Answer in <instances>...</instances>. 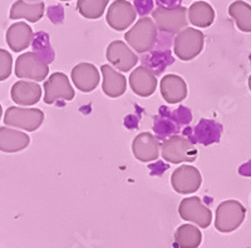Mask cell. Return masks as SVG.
Wrapping results in <instances>:
<instances>
[{
  "mask_svg": "<svg viewBox=\"0 0 251 248\" xmlns=\"http://www.w3.org/2000/svg\"><path fill=\"white\" fill-rule=\"evenodd\" d=\"M125 39L137 53L151 51L157 40L156 24L151 18L142 17L126 33Z\"/></svg>",
  "mask_w": 251,
  "mask_h": 248,
  "instance_id": "1",
  "label": "cell"
},
{
  "mask_svg": "<svg viewBox=\"0 0 251 248\" xmlns=\"http://www.w3.org/2000/svg\"><path fill=\"white\" fill-rule=\"evenodd\" d=\"M246 216V209L239 201H224L216 208L215 227L221 233H230L243 225Z\"/></svg>",
  "mask_w": 251,
  "mask_h": 248,
  "instance_id": "2",
  "label": "cell"
},
{
  "mask_svg": "<svg viewBox=\"0 0 251 248\" xmlns=\"http://www.w3.org/2000/svg\"><path fill=\"white\" fill-rule=\"evenodd\" d=\"M205 35L202 32L194 28L182 29L177 33L174 40V51L181 60H192L200 54L203 49Z\"/></svg>",
  "mask_w": 251,
  "mask_h": 248,
  "instance_id": "3",
  "label": "cell"
},
{
  "mask_svg": "<svg viewBox=\"0 0 251 248\" xmlns=\"http://www.w3.org/2000/svg\"><path fill=\"white\" fill-rule=\"evenodd\" d=\"M162 157L166 162L178 164L183 162H194L197 158V149L194 143L182 135H172L161 144Z\"/></svg>",
  "mask_w": 251,
  "mask_h": 248,
  "instance_id": "4",
  "label": "cell"
},
{
  "mask_svg": "<svg viewBox=\"0 0 251 248\" xmlns=\"http://www.w3.org/2000/svg\"><path fill=\"white\" fill-rule=\"evenodd\" d=\"M44 122V113L38 108H20L10 107L5 111L4 124L9 127L34 132Z\"/></svg>",
  "mask_w": 251,
  "mask_h": 248,
  "instance_id": "5",
  "label": "cell"
},
{
  "mask_svg": "<svg viewBox=\"0 0 251 248\" xmlns=\"http://www.w3.org/2000/svg\"><path fill=\"white\" fill-rule=\"evenodd\" d=\"M186 13L187 10L183 6H175V8L158 6L152 12V17L156 22V28L160 29L161 32L176 34L187 25Z\"/></svg>",
  "mask_w": 251,
  "mask_h": 248,
  "instance_id": "6",
  "label": "cell"
},
{
  "mask_svg": "<svg viewBox=\"0 0 251 248\" xmlns=\"http://www.w3.org/2000/svg\"><path fill=\"white\" fill-rule=\"evenodd\" d=\"M49 74V66L40 59L34 51L20 54L15 62V75L22 79L42 82Z\"/></svg>",
  "mask_w": 251,
  "mask_h": 248,
  "instance_id": "7",
  "label": "cell"
},
{
  "mask_svg": "<svg viewBox=\"0 0 251 248\" xmlns=\"http://www.w3.org/2000/svg\"><path fill=\"white\" fill-rule=\"evenodd\" d=\"M178 213L182 220L196 223L201 228H207L211 225V211L201 202L199 197H188L181 201Z\"/></svg>",
  "mask_w": 251,
  "mask_h": 248,
  "instance_id": "8",
  "label": "cell"
},
{
  "mask_svg": "<svg viewBox=\"0 0 251 248\" xmlns=\"http://www.w3.org/2000/svg\"><path fill=\"white\" fill-rule=\"evenodd\" d=\"M202 183L200 171L194 165H181L171 176L172 188L180 194H191L199 191Z\"/></svg>",
  "mask_w": 251,
  "mask_h": 248,
  "instance_id": "9",
  "label": "cell"
},
{
  "mask_svg": "<svg viewBox=\"0 0 251 248\" xmlns=\"http://www.w3.org/2000/svg\"><path fill=\"white\" fill-rule=\"evenodd\" d=\"M44 103L54 104L58 100L75 99V89L71 86L68 77L60 71L51 74L49 79L44 83Z\"/></svg>",
  "mask_w": 251,
  "mask_h": 248,
  "instance_id": "10",
  "label": "cell"
},
{
  "mask_svg": "<svg viewBox=\"0 0 251 248\" xmlns=\"http://www.w3.org/2000/svg\"><path fill=\"white\" fill-rule=\"evenodd\" d=\"M136 9L127 0H116L107 12V23L117 32H123L136 20Z\"/></svg>",
  "mask_w": 251,
  "mask_h": 248,
  "instance_id": "11",
  "label": "cell"
},
{
  "mask_svg": "<svg viewBox=\"0 0 251 248\" xmlns=\"http://www.w3.org/2000/svg\"><path fill=\"white\" fill-rule=\"evenodd\" d=\"M107 60L121 71H129L138 62L137 55L122 40H114L107 48Z\"/></svg>",
  "mask_w": 251,
  "mask_h": 248,
  "instance_id": "12",
  "label": "cell"
},
{
  "mask_svg": "<svg viewBox=\"0 0 251 248\" xmlns=\"http://www.w3.org/2000/svg\"><path fill=\"white\" fill-rule=\"evenodd\" d=\"M160 147L158 138L149 132L138 134L132 143L133 156L143 163L156 160L160 156Z\"/></svg>",
  "mask_w": 251,
  "mask_h": 248,
  "instance_id": "13",
  "label": "cell"
},
{
  "mask_svg": "<svg viewBox=\"0 0 251 248\" xmlns=\"http://www.w3.org/2000/svg\"><path fill=\"white\" fill-rule=\"evenodd\" d=\"M129 86L140 97H151L157 88L156 73L149 67H137L129 75Z\"/></svg>",
  "mask_w": 251,
  "mask_h": 248,
  "instance_id": "14",
  "label": "cell"
},
{
  "mask_svg": "<svg viewBox=\"0 0 251 248\" xmlns=\"http://www.w3.org/2000/svg\"><path fill=\"white\" fill-rule=\"evenodd\" d=\"M72 80L83 93L94 90L100 84V73L91 63H79L72 69Z\"/></svg>",
  "mask_w": 251,
  "mask_h": 248,
  "instance_id": "15",
  "label": "cell"
},
{
  "mask_svg": "<svg viewBox=\"0 0 251 248\" xmlns=\"http://www.w3.org/2000/svg\"><path fill=\"white\" fill-rule=\"evenodd\" d=\"M160 89L162 98L169 104H177L187 97V86L181 77L167 74L161 79Z\"/></svg>",
  "mask_w": 251,
  "mask_h": 248,
  "instance_id": "16",
  "label": "cell"
},
{
  "mask_svg": "<svg viewBox=\"0 0 251 248\" xmlns=\"http://www.w3.org/2000/svg\"><path fill=\"white\" fill-rule=\"evenodd\" d=\"M185 135L187 134V139L190 142H200L205 146H210L211 143L217 142L221 133V126L219 123H215L212 120L201 119L200 123L197 124L194 132L191 128H187L183 131Z\"/></svg>",
  "mask_w": 251,
  "mask_h": 248,
  "instance_id": "17",
  "label": "cell"
},
{
  "mask_svg": "<svg viewBox=\"0 0 251 248\" xmlns=\"http://www.w3.org/2000/svg\"><path fill=\"white\" fill-rule=\"evenodd\" d=\"M10 95L15 104L19 106H33L42 98V88L39 84L33 82L19 80L12 87Z\"/></svg>",
  "mask_w": 251,
  "mask_h": 248,
  "instance_id": "18",
  "label": "cell"
},
{
  "mask_svg": "<svg viewBox=\"0 0 251 248\" xmlns=\"http://www.w3.org/2000/svg\"><path fill=\"white\" fill-rule=\"evenodd\" d=\"M33 38H34L33 30L24 22L13 24L6 30V43L9 48L15 53L25 50L33 42Z\"/></svg>",
  "mask_w": 251,
  "mask_h": 248,
  "instance_id": "19",
  "label": "cell"
},
{
  "mask_svg": "<svg viewBox=\"0 0 251 248\" xmlns=\"http://www.w3.org/2000/svg\"><path fill=\"white\" fill-rule=\"evenodd\" d=\"M100 71L103 74L102 89L104 94L111 98H118L125 94L127 89V80L125 75L114 70L108 64L100 67Z\"/></svg>",
  "mask_w": 251,
  "mask_h": 248,
  "instance_id": "20",
  "label": "cell"
},
{
  "mask_svg": "<svg viewBox=\"0 0 251 248\" xmlns=\"http://www.w3.org/2000/svg\"><path fill=\"white\" fill-rule=\"evenodd\" d=\"M30 143L28 134L6 127H0V151L5 153H17L23 151Z\"/></svg>",
  "mask_w": 251,
  "mask_h": 248,
  "instance_id": "21",
  "label": "cell"
},
{
  "mask_svg": "<svg viewBox=\"0 0 251 248\" xmlns=\"http://www.w3.org/2000/svg\"><path fill=\"white\" fill-rule=\"evenodd\" d=\"M46 12V5L43 1L29 4L24 0H18L12 5L10 9V19H25L30 23H37L43 18Z\"/></svg>",
  "mask_w": 251,
  "mask_h": 248,
  "instance_id": "22",
  "label": "cell"
},
{
  "mask_svg": "<svg viewBox=\"0 0 251 248\" xmlns=\"http://www.w3.org/2000/svg\"><path fill=\"white\" fill-rule=\"evenodd\" d=\"M190 23L199 28H208L214 23L215 10L206 1H196L188 9Z\"/></svg>",
  "mask_w": 251,
  "mask_h": 248,
  "instance_id": "23",
  "label": "cell"
},
{
  "mask_svg": "<svg viewBox=\"0 0 251 248\" xmlns=\"http://www.w3.org/2000/svg\"><path fill=\"white\" fill-rule=\"evenodd\" d=\"M201 241L202 234L196 225H182L175 233V243L178 248H199Z\"/></svg>",
  "mask_w": 251,
  "mask_h": 248,
  "instance_id": "24",
  "label": "cell"
},
{
  "mask_svg": "<svg viewBox=\"0 0 251 248\" xmlns=\"http://www.w3.org/2000/svg\"><path fill=\"white\" fill-rule=\"evenodd\" d=\"M228 14L235 20L237 28L244 33H251V5L243 0H236L228 6Z\"/></svg>",
  "mask_w": 251,
  "mask_h": 248,
  "instance_id": "25",
  "label": "cell"
},
{
  "mask_svg": "<svg viewBox=\"0 0 251 248\" xmlns=\"http://www.w3.org/2000/svg\"><path fill=\"white\" fill-rule=\"evenodd\" d=\"M109 0H78L77 9L86 19H100L108 5Z\"/></svg>",
  "mask_w": 251,
  "mask_h": 248,
  "instance_id": "26",
  "label": "cell"
},
{
  "mask_svg": "<svg viewBox=\"0 0 251 248\" xmlns=\"http://www.w3.org/2000/svg\"><path fill=\"white\" fill-rule=\"evenodd\" d=\"M33 50L47 64L51 63L54 60L55 54L49 44V37L47 33L40 32L35 34V38H33Z\"/></svg>",
  "mask_w": 251,
  "mask_h": 248,
  "instance_id": "27",
  "label": "cell"
},
{
  "mask_svg": "<svg viewBox=\"0 0 251 248\" xmlns=\"http://www.w3.org/2000/svg\"><path fill=\"white\" fill-rule=\"evenodd\" d=\"M174 62V58L170 54V50H167L166 53H161V51H153L150 54V57L147 59H143V63L149 64L151 68L156 69V73H161L163 71V69L167 66Z\"/></svg>",
  "mask_w": 251,
  "mask_h": 248,
  "instance_id": "28",
  "label": "cell"
},
{
  "mask_svg": "<svg viewBox=\"0 0 251 248\" xmlns=\"http://www.w3.org/2000/svg\"><path fill=\"white\" fill-rule=\"evenodd\" d=\"M13 57L9 51L0 49V82L8 79L12 74Z\"/></svg>",
  "mask_w": 251,
  "mask_h": 248,
  "instance_id": "29",
  "label": "cell"
},
{
  "mask_svg": "<svg viewBox=\"0 0 251 248\" xmlns=\"http://www.w3.org/2000/svg\"><path fill=\"white\" fill-rule=\"evenodd\" d=\"M136 13L140 15L149 14L153 9V0H134Z\"/></svg>",
  "mask_w": 251,
  "mask_h": 248,
  "instance_id": "30",
  "label": "cell"
},
{
  "mask_svg": "<svg viewBox=\"0 0 251 248\" xmlns=\"http://www.w3.org/2000/svg\"><path fill=\"white\" fill-rule=\"evenodd\" d=\"M181 1L182 0H156V4L163 8H175V6H180Z\"/></svg>",
  "mask_w": 251,
  "mask_h": 248,
  "instance_id": "31",
  "label": "cell"
},
{
  "mask_svg": "<svg viewBox=\"0 0 251 248\" xmlns=\"http://www.w3.org/2000/svg\"><path fill=\"white\" fill-rule=\"evenodd\" d=\"M249 88H250V90H251V75H250V78H249Z\"/></svg>",
  "mask_w": 251,
  "mask_h": 248,
  "instance_id": "32",
  "label": "cell"
},
{
  "mask_svg": "<svg viewBox=\"0 0 251 248\" xmlns=\"http://www.w3.org/2000/svg\"><path fill=\"white\" fill-rule=\"evenodd\" d=\"M1 114H3V108L0 106V119H1Z\"/></svg>",
  "mask_w": 251,
  "mask_h": 248,
  "instance_id": "33",
  "label": "cell"
},
{
  "mask_svg": "<svg viewBox=\"0 0 251 248\" xmlns=\"http://www.w3.org/2000/svg\"><path fill=\"white\" fill-rule=\"evenodd\" d=\"M28 1H34L35 3V1H42V0H28Z\"/></svg>",
  "mask_w": 251,
  "mask_h": 248,
  "instance_id": "34",
  "label": "cell"
},
{
  "mask_svg": "<svg viewBox=\"0 0 251 248\" xmlns=\"http://www.w3.org/2000/svg\"><path fill=\"white\" fill-rule=\"evenodd\" d=\"M60 1H71V0H60Z\"/></svg>",
  "mask_w": 251,
  "mask_h": 248,
  "instance_id": "35",
  "label": "cell"
}]
</instances>
